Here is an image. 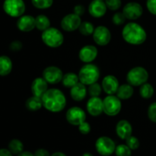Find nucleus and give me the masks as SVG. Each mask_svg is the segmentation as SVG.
<instances>
[{
    "label": "nucleus",
    "mask_w": 156,
    "mask_h": 156,
    "mask_svg": "<svg viewBox=\"0 0 156 156\" xmlns=\"http://www.w3.org/2000/svg\"><path fill=\"white\" fill-rule=\"evenodd\" d=\"M41 99L43 107L50 112H60L66 105V98L65 95L57 88L48 89Z\"/></svg>",
    "instance_id": "1"
},
{
    "label": "nucleus",
    "mask_w": 156,
    "mask_h": 156,
    "mask_svg": "<svg viewBox=\"0 0 156 156\" xmlns=\"http://www.w3.org/2000/svg\"><path fill=\"white\" fill-rule=\"evenodd\" d=\"M122 36L126 43L133 45H140L146 41L147 34L141 25L137 23L126 24L122 30Z\"/></svg>",
    "instance_id": "2"
},
{
    "label": "nucleus",
    "mask_w": 156,
    "mask_h": 156,
    "mask_svg": "<svg viewBox=\"0 0 156 156\" xmlns=\"http://www.w3.org/2000/svg\"><path fill=\"white\" fill-rule=\"evenodd\" d=\"M100 77V70L94 64L87 63L81 68L79 73V82L85 85L97 82Z\"/></svg>",
    "instance_id": "3"
},
{
    "label": "nucleus",
    "mask_w": 156,
    "mask_h": 156,
    "mask_svg": "<svg viewBox=\"0 0 156 156\" xmlns=\"http://www.w3.org/2000/svg\"><path fill=\"white\" fill-rule=\"evenodd\" d=\"M42 41L47 47L57 48L60 47L64 41V37L62 32L56 27H49L43 31L41 35Z\"/></svg>",
    "instance_id": "4"
},
{
    "label": "nucleus",
    "mask_w": 156,
    "mask_h": 156,
    "mask_svg": "<svg viewBox=\"0 0 156 156\" xmlns=\"http://www.w3.org/2000/svg\"><path fill=\"white\" fill-rule=\"evenodd\" d=\"M149 79V73L147 70L141 66L133 68L126 75V81L132 86H141L147 82Z\"/></svg>",
    "instance_id": "5"
},
{
    "label": "nucleus",
    "mask_w": 156,
    "mask_h": 156,
    "mask_svg": "<svg viewBox=\"0 0 156 156\" xmlns=\"http://www.w3.org/2000/svg\"><path fill=\"white\" fill-rule=\"evenodd\" d=\"M122 104L117 96L108 95L103 100V111L106 115L114 117L121 111Z\"/></svg>",
    "instance_id": "6"
},
{
    "label": "nucleus",
    "mask_w": 156,
    "mask_h": 156,
    "mask_svg": "<svg viewBox=\"0 0 156 156\" xmlns=\"http://www.w3.org/2000/svg\"><path fill=\"white\" fill-rule=\"evenodd\" d=\"M3 9L9 16L21 17L25 12V4L23 0H5Z\"/></svg>",
    "instance_id": "7"
},
{
    "label": "nucleus",
    "mask_w": 156,
    "mask_h": 156,
    "mask_svg": "<svg viewBox=\"0 0 156 156\" xmlns=\"http://www.w3.org/2000/svg\"><path fill=\"white\" fill-rule=\"evenodd\" d=\"M95 148L101 155L109 156L115 152L116 146L115 143L111 138L108 136H101L96 141Z\"/></svg>",
    "instance_id": "8"
},
{
    "label": "nucleus",
    "mask_w": 156,
    "mask_h": 156,
    "mask_svg": "<svg viewBox=\"0 0 156 156\" xmlns=\"http://www.w3.org/2000/svg\"><path fill=\"white\" fill-rule=\"evenodd\" d=\"M66 120L70 124L73 126H79L86 120L85 112L79 107H73L67 111Z\"/></svg>",
    "instance_id": "9"
},
{
    "label": "nucleus",
    "mask_w": 156,
    "mask_h": 156,
    "mask_svg": "<svg viewBox=\"0 0 156 156\" xmlns=\"http://www.w3.org/2000/svg\"><path fill=\"white\" fill-rule=\"evenodd\" d=\"M63 74L59 67L51 66H48L43 72V78L47 81L48 84L56 85L62 81Z\"/></svg>",
    "instance_id": "10"
},
{
    "label": "nucleus",
    "mask_w": 156,
    "mask_h": 156,
    "mask_svg": "<svg viewBox=\"0 0 156 156\" xmlns=\"http://www.w3.org/2000/svg\"><path fill=\"white\" fill-rule=\"evenodd\" d=\"M81 23H82V19L80 16L76 15L75 13H72L64 16L61 21L60 24L61 27L64 30L72 32L79 29Z\"/></svg>",
    "instance_id": "11"
},
{
    "label": "nucleus",
    "mask_w": 156,
    "mask_h": 156,
    "mask_svg": "<svg viewBox=\"0 0 156 156\" xmlns=\"http://www.w3.org/2000/svg\"><path fill=\"white\" fill-rule=\"evenodd\" d=\"M93 39L98 45H108L111 39V31L105 26H98L94 28V33H93Z\"/></svg>",
    "instance_id": "12"
},
{
    "label": "nucleus",
    "mask_w": 156,
    "mask_h": 156,
    "mask_svg": "<svg viewBox=\"0 0 156 156\" xmlns=\"http://www.w3.org/2000/svg\"><path fill=\"white\" fill-rule=\"evenodd\" d=\"M123 13L129 20H136L142 16L143 9L141 5L136 2L127 3L123 9Z\"/></svg>",
    "instance_id": "13"
},
{
    "label": "nucleus",
    "mask_w": 156,
    "mask_h": 156,
    "mask_svg": "<svg viewBox=\"0 0 156 156\" xmlns=\"http://www.w3.org/2000/svg\"><path fill=\"white\" fill-rule=\"evenodd\" d=\"M102 88L104 91L108 95H112L117 93L119 88V81L117 78L112 75L106 76L102 80Z\"/></svg>",
    "instance_id": "14"
},
{
    "label": "nucleus",
    "mask_w": 156,
    "mask_h": 156,
    "mask_svg": "<svg viewBox=\"0 0 156 156\" xmlns=\"http://www.w3.org/2000/svg\"><path fill=\"white\" fill-rule=\"evenodd\" d=\"M98 49L93 45L84 46L79 53V59L85 63H91L98 56Z\"/></svg>",
    "instance_id": "15"
},
{
    "label": "nucleus",
    "mask_w": 156,
    "mask_h": 156,
    "mask_svg": "<svg viewBox=\"0 0 156 156\" xmlns=\"http://www.w3.org/2000/svg\"><path fill=\"white\" fill-rule=\"evenodd\" d=\"M87 111L88 114L93 117L100 116L103 111V101L99 97H91L86 105Z\"/></svg>",
    "instance_id": "16"
},
{
    "label": "nucleus",
    "mask_w": 156,
    "mask_h": 156,
    "mask_svg": "<svg viewBox=\"0 0 156 156\" xmlns=\"http://www.w3.org/2000/svg\"><path fill=\"white\" fill-rule=\"evenodd\" d=\"M106 4L102 0H93L88 5V12L94 18H101L106 14Z\"/></svg>",
    "instance_id": "17"
},
{
    "label": "nucleus",
    "mask_w": 156,
    "mask_h": 156,
    "mask_svg": "<svg viewBox=\"0 0 156 156\" xmlns=\"http://www.w3.org/2000/svg\"><path fill=\"white\" fill-rule=\"evenodd\" d=\"M31 92L34 96L42 98L48 90V83L44 78H36L31 84Z\"/></svg>",
    "instance_id": "18"
},
{
    "label": "nucleus",
    "mask_w": 156,
    "mask_h": 156,
    "mask_svg": "<svg viewBox=\"0 0 156 156\" xmlns=\"http://www.w3.org/2000/svg\"><path fill=\"white\" fill-rule=\"evenodd\" d=\"M17 27L21 31L29 32L36 27L35 18L31 15H21L17 21Z\"/></svg>",
    "instance_id": "19"
},
{
    "label": "nucleus",
    "mask_w": 156,
    "mask_h": 156,
    "mask_svg": "<svg viewBox=\"0 0 156 156\" xmlns=\"http://www.w3.org/2000/svg\"><path fill=\"white\" fill-rule=\"evenodd\" d=\"M116 132L117 136L122 140H126L132 135L133 128L130 123L126 120H122L117 123L116 126Z\"/></svg>",
    "instance_id": "20"
},
{
    "label": "nucleus",
    "mask_w": 156,
    "mask_h": 156,
    "mask_svg": "<svg viewBox=\"0 0 156 156\" xmlns=\"http://www.w3.org/2000/svg\"><path fill=\"white\" fill-rule=\"evenodd\" d=\"M87 95V89L85 85L82 82H78L76 85L70 89V96L76 101H81L84 100Z\"/></svg>",
    "instance_id": "21"
},
{
    "label": "nucleus",
    "mask_w": 156,
    "mask_h": 156,
    "mask_svg": "<svg viewBox=\"0 0 156 156\" xmlns=\"http://www.w3.org/2000/svg\"><path fill=\"white\" fill-rule=\"evenodd\" d=\"M133 93V88L132 85L128 83L120 85L116 94L120 100H126V99L130 98Z\"/></svg>",
    "instance_id": "22"
},
{
    "label": "nucleus",
    "mask_w": 156,
    "mask_h": 156,
    "mask_svg": "<svg viewBox=\"0 0 156 156\" xmlns=\"http://www.w3.org/2000/svg\"><path fill=\"white\" fill-rule=\"evenodd\" d=\"M12 70V62L7 56H0V76H5Z\"/></svg>",
    "instance_id": "23"
},
{
    "label": "nucleus",
    "mask_w": 156,
    "mask_h": 156,
    "mask_svg": "<svg viewBox=\"0 0 156 156\" xmlns=\"http://www.w3.org/2000/svg\"><path fill=\"white\" fill-rule=\"evenodd\" d=\"M26 108L28 111H39L43 106L42 99L41 98L36 97V96H32V97L29 98L25 103Z\"/></svg>",
    "instance_id": "24"
},
{
    "label": "nucleus",
    "mask_w": 156,
    "mask_h": 156,
    "mask_svg": "<svg viewBox=\"0 0 156 156\" xmlns=\"http://www.w3.org/2000/svg\"><path fill=\"white\" fill-rule=\"evenodd\" d=\"M79 76H77L74 73H67L66 74L63 75V77H62V79L63 86L69 88H71L72 87L76 85L79 82Z\"/></svg>",
    "instance_id": "25"
},
{
    "label": "nucleus",
    "mask_w": 156,
    "mask_h": 156,
    "mask_svg": "<svg viewBox=\"0 0 156 156\" xmlns=\"http://www.w3.org/2000/svg\"><path fill=\"white\" fill-rule=\"evenodd\" d=\"M35 24L37 30L44 31L50 27V21L47 16L44 15H39L35 18Z\"/></svg>",
    "instance_id": "26"
},
{
    "label": "nucleus",
    "mask_w": 156,
    "mask_h": 156,
    "mask_svg": "<svg viewBox=\"0 0 156 156\" xmlns=\"http://www.w3.org/2000/svg\"><path fill=\"white\" fill-rule=\"evenodd\" d=\"M9 149L14 155H18L24 150V145L19 140L14 139L9 143Z\"/></svg>",
    "instance_id": "27"
},
{
    "label": "nucleus",
    "mask_w": 156,
    "mask_h": 156,
    "mask_svg": "<svg viewBox=\"0 0 156 156\" xmlns=\"http://www.w3.org/2000/svg\"><path fill=\"white\" fill-rule=\"evenodd\" d=\"M140 94L143 98L149 99L153 96L154 88L151 84L146 82L140 86Z\"/></svg>",
    "instance_id": "28"
},
{
    "label": "nucleus",
    "mask_w": 156,
    "mask_h": 156,
    "mask_svg": "<svg viewBox=\"0 0 156 156\" xmlns=\"http://www.w3.org/2000/svg\"><path fill=\"white\" fill-rule=\"evenodd\" d=\"M79 30L81 34L84 35V36H89L94 33V27L92 23L89 22V21H83L81 23L79 27Z\"/></svg>",
    "instance_id": "29"
},
{
    "label": "nucleus",
    "mask_w": 156,
    "mask_h": 156,
    "mask_svg": "<svg viewBox=\"0 0 156 156\" xmlns=\"http://www.w3.org/2000/svg\"><path fill=\"white\" fill-rule=\"evenodd\" d=\"M31 3L37 9H47L51 7L53 0H31Z\"/></svg>",
    "instance_id": "30"
},
{
    "label": "nucleus",
    "mask_w": 156,
    "mask_h": 156,
    "mask_svg": "<svg viewBox=\"0 0 156 156\" xmlns=\"http://www.w3.org/2000/svg\"><path fill=\"white\" fill-rule=\"evenodd\" d=\"M88 86L89 87H88V92L91 97H99L100 94H101L102 86L99 85L98 82L91 84Z\"/></svg>",
    "instance_id": "31"
},
{
    "label": "nucleus",
    "mask_w": 156,
    "mask_h": 156,
    "mask_svg": "<svg viewBox=\"0 0 156 156\" xmlns=\"http://www.w3.org/2000/svg\"><path fill=\"white\" fill-rule=\"evenodd\" d=\"M115 154L117 156H131V149L126 145H119L116 147Z\"/></svg>",
    "instance_id": "32"
},
{
    "label": "nucleus",
    "mask_w": 156,
    "mask_h": 156,
    "mask_svg": "<svg viewBox=\"0 0 156 156\" xmlns=\"http://www.w3.org/2000/svg\"><path fill=\"white\" fill-rule=\"evenodd\" d=\"M126 144L131 150H136L138 149L140 146V141L136 136H133L132 135L128 137L126 140Z\"/></svg>",
    "instance_id": "33"
},
{
    "label": "nucleus",
    "mask_w": 156,
    "mask_h": 156,
    "mask_svg": "<svg viewBox=\"0 0 156 156\" xmlns=\"http://www.w3.org/2000/svg\"><path fill=\"white\" fill-rule=\"evenodd\" d=\"M105 2L107 8L111 11L118 10L122 5L121 0H105Z\"/></svg>",
    "instance_id": "34"
},
{
    "label": "nucleus",
    "mask_w": 156,
    "mask_h": 156,
    "mask_svg": "<svg viewBox=\"0 0 156 156\" xmlns=\"http://www.w3.org/2000/svg\"><path fill=\"white\" fill-rule=\"evenodd\" d=\"M126 19V18L123 15V12H117L113 15L112 21L116 25H121V24H124Z\"/></svg>",
    "instance_id": "35"
},
{
    "label": "nucleus",
    "mask_w": 156,
    "mask_h": 156,
    "mask_svg": "<svg viewBox=\"0 0 156 156\" xmlns=\"http://www.w3.org/2000/svg\"><path fill=\"white\" fill-rule=\"evenodd\" d=\"M148 117L153 123H156V102H153L148 108Z\"/></svg>",
    "instance_id": "36"
},
{
    "label": "nucleus",
    "mask_w": 156,
    "mask_h": 156,
    "mask_svg": "<svg viewBox=\"0 0 156 156\" xmlns=\"http://www.w3.org/2000/svg\"><path fill=\"white\" fill-rule=\"evenodd\" d=\"M79 130L82 134L86 135V134L89 133L91 131V126L88 122L84 121L79 126Z\"/></svg>",
    "instance_id": "37"
},
{
    "label": "nucleus",
    "mask_w": 156,
    "mask_h": 156,
    "mask_svg": "<svg viewBox=\"0 0 156 156\" xmlns=\"http://www.w3.org/2000/svg\"><path fill=\"white\" fill-rule=\"evenodd\" d=\"M146 6L150 13L156 15V0H147Z\"/></svg>",
    "instance_id": "38"
},
{
    "label": "nucleus",
    "mask_w": 156,
    "mask_h": 156,
    "mask_svg": "<svg viewBox=\"0 0 156 156\" xmlns=\"http://www.w3.org/2000/svg\"><path fill=\"white\" fill-rule=\"evenodd\" d=\"M22 43L19 41H12L9 46V49L12 51H19L22 48Z\"/></svg>",
    "instance_id": "39"
},
{
    "label": "nucleus",
    "mask_w": 156,
    "mask_h": 156,
    "mask_svg": "<svg viewBox=\"0 0 156 156\" xmlns=\"http://www.w3.org/2000/svg\"><path fill=\"white\" fill-rule=\"evenodd\" d=\"M85 12V9L82 5H77L74 7V13L79 16H82Z\"/></svg>",
    "instance_id": "40"
},
{
    "label": "nucleus",
    "mask_w": 156,
    "mask_h": 156,
    "mask_svg": "<svg viewBox=\"0 0 156 156\" xmlns=\"http://www.w3.org/2000/svg\"><path fill=\"white\" fill-rule=\"evenodd\" d=\"M34 156H50L47 150L44 149H39L35 151Z\"/></svg>",
    "instance_id": "41"
},
{
    "label": "nucleus",
    "mask_w": 156,
    "mask_h": 156,
    "mask_svg": "<svg viewBox=\"0 0 156 156\" xmlns=\"http://www.w3.org/2000/svg\"><path fill=\"white\" fill-rule=\"evenodd\" d=\"M0 156H12V153L9 149H0Z\"/></svg>",
    "instance_id": "42"
},
{
    "label": "nucleus",
    "mask_w": 156,
    "mask_h": 156,
    "mask_svg": "<svg viewBox=\"0 0 156 156\" xmlns=\"http://www.w3.org/2000/svg\"><path fill=\"white\" fill-rule=\"evenodd\" d=\"M18 156H34V154L30 152H22L21 153L18 154Z\"/></svg>",
    "instance_id": "43"
},
{
    "label": "nucleus",
    "mask_w": 156,
    "mask_h": 156,
    "mask_svg": "<svg viewBox=\"0 0 156 156\" xmlns=\"http://www.w3.org/2000/svg\"><path fill=\"white\" fill-rule=\"evenodd\" d=\"M50 156H66V155L64 153H62V152H55V153H53V155H50Z\"/></svg>",
    "instance_id": "44"
},
{
    "label": "nucleus",
    "mask_w": 156,
    "mask_h": 156,
    "mask_svg": "<svg viewBox=\"0 0 156 156\" xmlns=\"http://www.w3.org/2000/svg\"><path fill=\"white\" fill-rule=\"evenodd\" d=\"M82 156H93L92 154L89 153V152H85V153H84Z\"/></svg>",
    "instance_id": "45"
},
{
    "label": "nucleus",
    "mask_w": 156,
    "mask_h": 156,
    "mask_svg": "<svg viewBox=\"0 0 156 156\" xmlns=\"http://www.w3.org/2000/svg\"><path fill=\"white\" fill-rule=\"evenodd\" d=\"M102 1H104V0H102Z\"/></svg>",
    "instance_id": "46"
}]
</instances>
